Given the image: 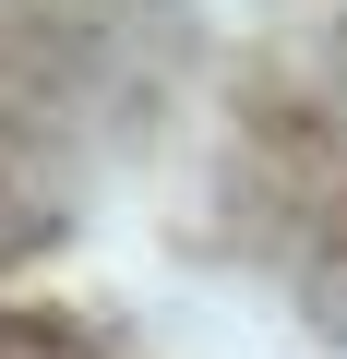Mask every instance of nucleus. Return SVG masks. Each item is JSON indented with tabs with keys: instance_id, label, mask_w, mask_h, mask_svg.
Segmentation results:
<instances>
[{
	"instance_id": "f03ea898",
	"label": "nucleus",
	"mask_w": 347,
	"mask_h": 359,
	"mask_svg": "<svg viewBox=\"0 0 347 359\" xmlns=\"http://www.w3.org/2000/svg\"><path fill=\"white\" fill-rule=\"evenodd\" d=\"M216 228L252 276L347 323V0H275L216 84Z\"/></svg>"
},
{
	"instance_id": "7ed1b4c3",
	"label": "nucleus",
	"mask_w": 347,
	"mask_h": 359,
	"mask_svg": "<svg viewBox=\"0 0 347 359\" xmlns=\"http://www.w3.org/2000/svg\"><path fill=\"white\" fill-rule=\"evenodd\" d=\"M0 359H120V347L84 335L72 311H48L36 287H0Z\"/></svg>"
},
{
	"instance_id": "f257e3e1",
	"label": "nucleus",
	"mask_w": 347,
	"mask_h": 359,
	"mask_svg": "<svg viewBox=\"0 0 347 359\" xmlns=\"http://www.w3.org/2000/svg\"><path fill=\"white\" fill-rule=\"evenodd\" d=\"M192 0H0V287H25L156 144Z\"/></svg>"
}]
</instances>
